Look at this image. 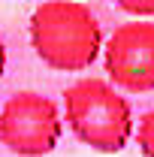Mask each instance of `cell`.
I'll list each match as a JSON object with an SVG mask.
<instances>
[{"label": "cell", "mask_w": 154, "mask_h": 157, "mask_svg": "<svg viewBox=\"0 0 154 157\" xmlns=\"http://www.w3.org/2000/svg\"><path fill=\"white\" fill-rule=\"evenodd\" d=\"M30 45L55 70H88L103 48V30L88 3L48 0L30 12Z\"/></svg>", "instance_id": "cell-1"}, {"label": "cell", "mask_w": 154, "mask_h": 157, "mask_svg": "<svg viewBox=\"0 0 154 157\" xmlns=\"http://www.w3.org/2000/svg\"><path fill=\"white\" fill-rule=\"evenodd\" d=\"M67 124L94 151L115 154L133 133V109L112 82L100 76H82L64 91Z\"/></svg>", "instance_id": "cell-2"}, {"label": "cell", "mask_w": 154, "mask_h": 157, "mask_svg": "<svg viewBox=\"0 0 154 157\" xmlns=\"http://www.w3.org/2000/svg\"><path fill=\"white\" fill-rule=\"evenodd\" d=\"M64 133L58 103L39 91H18L0 109V145L12 154H48Z\"/></svg>", "instance_id": "cell-3"}, {"label": "cell", "mask_w": 154, "mask_h": 157, "mask_svg": "<svg viewBox=\"0 0 154 157\" xmlns=\"http://www.w3.org/2000/svg\"><path fill=\"white\" fill-rule=\"evenodd\" d=\"M106 73L124 91H154V18L118 24L103 48Z\"/></svg>", "instance_id": "cell-4"}, {"label": "cell", "mask_w": 154, "mask_h": 157, "mask_svg": "<svg viewBox=\"0 0 154 157\" xmlns=\"http://www.w3.org/2000/svg\"><path fill=\"white\" fill-rule=\"evenodd\" d=\"M136 142H139V151H142L145 157H154V109H148L145 115L139 118Z\"/></svg>", "instance_id": "cell-5"}, {"label": "cell", "mask_w": 154, "mask_h": 157, "mask_svg": "<svg viewBox=\"0 0 154 157\" xmlns=\"http://www.w3.org/2000/svg\"><path fill=\"white\" fill-rule=\"evenodd\" d=\"M118 9H124V12L136 15L139 21H145V18H151V15H154V0H121Z\"/></svg>", "instance_id": "cell-6"}, {"label": "cell", "mask_w": 154, "mask_h": 157, "mask_svg": "<svg viewBox=\"0 0 154 157\" xmlns=\"http://www.w3.org/2000/svg\"><path fill=\"white\" fill-rule=\"evenodd\" d=\"M6 70V45H3V36H0V76Z\"/></svg>", "instance_id": "cell-7"}]
</instances>
